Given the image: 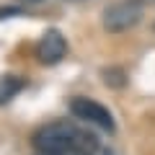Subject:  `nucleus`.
Returning <instances> with one entry per match:
<instances>
[{"label": "nucleus", "mask_w": 155, "mask_h": 155, "mask_svg": "<svg viewBox=\"0 0 155 155\" xmlns=\"http://www.w3.org/2000/svg\"><path fill=\"white\" fill-rule=\"evenodd\" d=\"M31 145L41 155H96V134L80 129L72 122H52L39 127L31 137Z\"/></svg>", "instance_id": "1"}, {"label": "nucleus", "mask_w": 155, "mask_h": 155, "mask_svg": "<svg viewBox=\"0 0 155 155\" xmlns=\"http://www.w3.org/2000/svg\"><path fill=\"white\" fill-rule=\"evenodd\" d=\"M140 18H142V8L137 0H122V3H114L104 11V28L111 34H122L137 26Z\"/></svg>", "instance_id": "2"}, {"label": "nucleus", "mask_w": 155, "mask_h": 155, "mask_svg": "<svg viewBox=\"0 0 155 155\" xmlns=\"http://www.w3.org/2000/svg\"><path fill=\"white\" fill-rule=\"evenodd\" d=\"M70 111L78 116V119H83V122L96 124V127L106 129V132H114V116H111L109 109H106V106H101L98 101L78 96V98L70 101Z\"/></svg>", "instance_id": "3"}, {"label": "nucleus", "mask_w": 155, "mask_h": 155, "mask_svg": "<svg viewBox=\"0 0 155 155\" xmlns=\"http://www.w3.org/2000/svg\"><path fill=\"white\" fill-rule=\"evenodd\" d=\"M67 54V41L57 28H49V31L41 36V41L36 44V57L41 65H57L62 57Z\"/></svg>", "instance_id": "4"}, {"label": "nucleus", "mask_w": 155, "mask_h": 155, "mask_svg": "<svg viewBox=\"0 0 155 155\" xmlns=\"http://www.w3.org/2000/svg\"><path fill=\"white\" fill-rule=\"evenodd\" d=\"M23 88V80L16 75H8V78H0V104H8L18 91Z\"/></svg>", "instance_id": "5"}, {"label": "nucleus", "mask_w": 155, "mask_h": 155, "mask_svg": "<svg viewBox=\"0 0 155 155\" xmlns=\"http://www.w3.org/2000/svg\"><path fill=\"white\" fill-rule=\"evenodd\" d=\"M104 80H106V85H116V88H122L124 85V70H104Z\"/></svg>", "instance_id": "6"}, {"label": "nucleus", "mask_w": 155, "mask_h": 155, "mask_svg": "<svg viewBox=\"0 0 155 155\" xmlns=\"http://www.w3.org/2000/svg\"><path fill=\"white\" fill-rule=\"evenodd\" d=\"M26 3H39V0H26Z\"/></svg>", "instance_id": "7"}, {"label": "nucleus", "mask_w": 155, "mask_h": 155, "mask_svg": "<svg viewBox=\"0 0 155 155\" xmlns=\"http://www.w3.org/2000/svg\"><path fill=\"white\" fill-rule=\"evenodd\" d=\"M39 155H41V153H39Z\"/></svg>", "instance_id": "8"}]
</instances>
